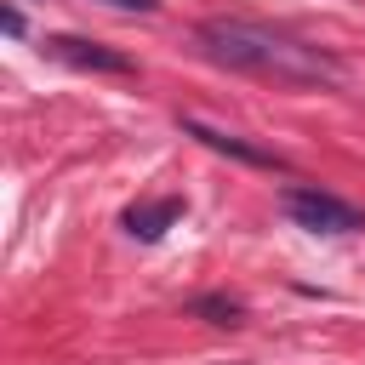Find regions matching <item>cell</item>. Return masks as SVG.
I'll return each instance as SVG.
<instances>
[{
	"instance_id": "obj_4",
	"label": "cell",
	"mask_w": 365,
	"mask_h": 365,
	"mask_svg": "<svg viewBox=\"0 0 365 365\" xmlns=\"http://www.w3.org/2000/svg\"><path fill=\"white\" fill-rule=\"evenodd\" d=\"M46 51H51L57 63H68V68H97V74H131V57H125V51H108V46H97V40L51 34V40H46Z\"/></svg>"
},
{
	"instance_id": "obj_1",
	"label": "cell",
	"mask_w": 365,
	"mask_h": 365,
	"mask_svg": "<svg viewBox=\"0 0 365 365\" xmlns=\"http://www.w3.org/2000/svg\"><path fill=\"white\" fill-rule=\"evenodd\" d=\"M200 51L222 68H240V74H262L274 86H336L342 80V63L297 34H279L268 23H245V17H205L194 29Z\"/></svg>"
},
{
	"instance_id": "obj_5",
	"label": "cell",
	"mask_w": 365,
	"mask_h": 365,
	"mask_svg": "<svg viewBox=\"0 0 365 365\" xmlns=\"http://www.w3.org/2000/svg\"><path fill=\"white\" fill-rule=\"evenodd\" d=\"M177 217H182V200H154V205H131V211H125V228H131L137 240H160Z\"/></svg>"
},
{
	"instance_id": "obj_7",
	"label": "cell",
	"mask_w": 365,
	"mask_h": 365,
	"mask_svg": "<svg viewBox=\"0 0 365 365\" xmlns=\"http://www.w3.org/2000/svg\"><path fill=\"white\" fill-rule=\"evenodd\" d=\"M103 6H114V11H154L160 0H103Z\"/></svg>"
},
{
	"instance_id": "obj_3",
	"label": "cell",
	"mask_w": 365,
	"mask_h": 365,
	"mask_svg": "<svg viewBox=\"0 0 365 365\" xmlns=\"http://www.w3.org/2000/svg\"><path fill=\"white\" fill-rule=\"evenodd\" d=\"M182 131L188 137H200L205 148H217V154H228V160H240V165H262V171H285V160L274 154V148H257L251 137H240V131H217V125H205V120H182Z\"/></svg>"
},
{
	"instance_id": "obj_2",
	"label": "cell",
	"mask_w": 365,
	"mask_h": 365,
	"mask_svg": "<svg viewBox=\"0 0 365 365\" xmlns=\"http://www.w3.org/2000/svg\"><path fill=\"white\" fill-rule=\"evenodd\" d=\"M285 211L314 234H359L365 228V211H354L348 200H336L325 188H285Z\"/></svg>"
},
{
	"instance_id": "obj_6",
	"label": "cell",
	"mask_w": 365,
	"mask_h": 365,
	"mask_svg": "<svg viewBox=\"0 0 365 365\" xmlns=\"http://www.w3.org/2000/svg\"><path fill=\"white\" fill-rule=\"evenodd\" d=\"M194 314H211V325H240V319H245V308L228 302V297H200Z\"/></svg>"
}]
</instances>
